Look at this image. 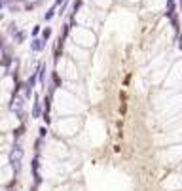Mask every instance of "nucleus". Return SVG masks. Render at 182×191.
Segmentation results:
<instances>
[{
    "label": "nucleus",
    "instance_id": "f257e3e1",
    "mask_svg": "<svg viewBox=\"0 0 182 191\" xmlns=\"http://www.w3.org/2000/svg\"><path fill=\"white\" fill-rule=\"evenodd\" d=\"M23 155H25V151H23V148L19 144H15L10 151V165H12V169L15 170V174L21 172V161H23Z\"/></svg>",
    "mask_w": 182,
    "mask_h": 191
},
{
    "label": "nucleus",
    "instance_id": "f03ea898",
    "mask_svg": "<svg viewBox=\"0 0 182 191\" xmlns=\"http://www.w3.org/2000/svg\"><path fill=\"white\" fill-rule=\"evenodd\" d=\"M23 106H25V99L19 97V95L15 93L13 99H12V104H10V110L15 112V114H19V112H23Z\"/></svg>",
    "mask_w": 182,
    "mask_h": 191
},
{
    "label": "nucleus",
    "instance_id": "7ed1b4c3",
    "mask_svg": "<svg viewBox=\"0 0 182 191\" xmlns=\"http://www.w3.org/2000/svg\"><path fill=\"white\" fill-rule=\"evenodd\" d=\"M32 176H34V185H40L42 184V176L38 172V157L32 159Z\"/></svg>",
    "mask_w": 182,
    "mask_h": 191
},
{
    "label": "nucleus",
    "instance_id": "20e7f679",
    "mask_svg": "<svg viewBox=\"0 0 182 191\" xmlns=\"http://www.w3.org/2000/svg\"><path fill=\"white\" fill-rule=\"evenodd\" d=\"M42 114H44V108H42V102L38 100V97H36V100H34V106H32V117L34 119H38V117H42Z\"/></svg>",
    "mask_w": 182,
    "mask_h": 191
},
{
    "label": "nucleus",
    "instance_id": "39448f33",
    "mask_svg": "<svg viewBox=\"0 0 182 191\" xmlns=\"http://www.w3.org/2000/svg\"><path fill=\"white\" fill-rule=\"evenodd\" d=\"M44 47H46V40L44 38H34L32 44H31V49L32 51H42Z\"/></svg>",
    "mask_w": 182,
    "mask_h": 191
},
{
    "label": "nucleus",
    "instance_id": "423d86ee",
    "mask_svg": "<svg viewBox=\"0 0 182 191\" xmlns=\"http://www.w3.org/2000/svg\"><path fill=\"white\" fill-rule=\"evenodd\" d=\"M169 19H171L173 29H175V34H180V21H178V15L173 13V15H169Z\"/></svg>",
    "mask_w": 182,
    "mask_h": 191
},
{
    "label": "nucleus",
    "instance_id": "0eeeda50",
    "mask_svg": "<svg viewBox=\"0 0 182 191\" xmlns=\"http://www.w3.org/2000/svg\"><path fill=\"white\" fill-rule=\"evenodd\" d=\"M173 13H176V2H175V0H167V12H165V15L169 17Z\"/></svg>",
    "mask_w": 182,
    "mask_h": 191
},
{
    "label": "nucleus",
    "instance_id": "6e6552de",
    "mask_svg": "<svg viewBox=\"0 0 182 191\" xmlns=\"http://www.w3.org/2000/svg\"><path fill=\"white\" fill-rule=\"evenodd\" d=\"M55 10H57V8H55V6H51V8H50L48 12H46L44 19H46V21H51V19H53V15H55Z\"/></svg>",
    "mask_w": 182,
    "mask_h": 191
},
{
    "label": "nucleus",
    "instance_id": "1a4fd4ad",
    "mask_svg": "<svg viewBox=\"0 0 182 191\" xmlns=\"http://www.w3.org/2000/svg\"><path fill=\"white\" fill-rule=\"evenodd\" d=\"M44 74H46V64L42 63L38 66V80H40V83H44Z\"/></svg>",
    "mask_w": 182,
    "mask_h": 191
},
{
    "label": "nucleus",
    "instance_id": "9d476101",
    "mask_svg": "<svg viewBox=\"0 0 182 191\" xmlns=\"http://www.w3.org/2000/svg\"><path fill=\"white\" fill-rule=\"evenodd\" d=\"M51 82H53L55 89H57V87H61V78H59V74H57V72H51Z\"/></svg>",
    "mask_w": 182,
    "mask_h": 191
},
{
    "label": "nucleus",
    "instance_id": "9b49d317",
    "mask_svg": "<svg viewBox=\"0 0 182 191\" xmlns=\"http://www.w3.org/2000/svg\"><path fill=\"white\" fill-rule=\"evenodd\" d=\"M42 38H44L46 42H48V40L51 38V29H50V27H46V29L42 30Z\"/></svg>",
    "mask_w": 182,
    "mask_h": 191
},
{
    "label": "nucleus",
    "instance_id": "f8f14e48",
    "mask_svg": "<svg viewBox=\"0 0 182 191\" xmlns=\"http://www.w3.org/2000/svg\"><path fill=\"white\" fill-rule=\"evenodd\" d=\"M13 38H15V42H17V44H21L23 40H25V32H21V30H17V32L13 34Z\"/></svg>",
    "mask_w": 182,
    "mask_h": 191
},
{
    "label": "nucleus",
    "instance_id": "ddd939ff",
    "mask_svg": "<svg viewBox=\"0 0 182 191\" xmlns=\"http://www.w3.org/2000/svg\"><path fill=\"white\" fill-rule=\"evenodd\" d=\"M0 64H2V66H10V64H12V57H10L8 53H4V59L0 61Z\"/></svg>",
    "mask_w": 182,
    "mask_h": 191
},
{
    "label": "nucleus",
    "instance_id": "4468645a",
    "mask_svg": "<svg viewBox=\"0 0 182 191\" xmlns=\"http://www.w3.org/2000/svg\"><path fill=\"white\" fill-rule=\"evenodd\" d=\"M21 134H25V125H21V127H19V129H15V133H13V136H15V138H19Z\"/></svg>",
    "mask_w": 182,
    "mask_h": 191
},
{
    "label": "nucleus",
    "instance_id": "2eb2a0df",
    "mask_svg": "<svg viewBox=\"0 0 182 191\" xmlns=\"http://www.w3.org/2000/svg\"><path fill=\"white\" fill-rule=\"evenodd\" d=\"M80 6H82V0H76V2H74V6H72V10H74L72 13H76V12L80 10Z\"/></svg>",
    "mask_w": 182,
    "mask_h": 191
},
{
    "label": "nucleus",
    "instance_id": "dca6fc26",
    "mask_svg": "<svg viewBox=\"0 0 182 191\" xmlns=\"http://www.w3.org/2000/svg\"><path fill=\"white\" fill-rule=\"evenodd\" d=\"M38 133H40V138H44L46 134H48V129H46V127H40V131H38Z\"/></svg>",
    "mask_w": 182,
    "mask_h": 191
},
{
    "label": "nucleus",
    "instance_id": "f3484780",
    "mask_svg": "<svg viewBox=\"0 0 182 191\" xmlns=\"http://www.w3.org/2000/svg\"><path fill=\"white\" fill-rule=\"evenodd\" d=\"M38 34H40V27H38V25H36V27H34V29H32V36H34V38H36V36H38Z\"/></svg>",
    "mask_w": 182,
    "mask_h": 191
},
{
    "label": "nucleus",
    "instance_id": "a211bd4d",
    "mask_svg": "<svg viewBox=\"0 0 182 191\" xmlns=\"http://www.w3.org/2000/svg\"><path fill=\"white\" fill-rule=\"evenodd\" d=\"M15 32H17V27L12 23V25H10V34H15Z\"/></svg>",
    "mask_w": 182,
    "mask_h": 191
},
{
    "label": "nucleus",
    "instance_id": "6ab92c4d",
    "mask_svg": "<svg viewBox=\"0 0 182 191\" xmlns=\"http://www.w3.org/2000/svg\"><path fill=\"white\" fill-rule=\"evenodd\" d=\"M176 38H178V45H180V49H182V32L176 34Z\"/></svg>",
    "mask_w": 182,
    "mask_h": 191
},
{
    "label": "nucleus",
    "instance_id": "aec40b11",
    "mask_svg": "<svg viewBox=\"0 0 182 191\" xmlns=\"http://www.w3.org/2000/svg\"><path fill=\"white\" fill-rule=\"evenodd\" d=\"M0 47H4V40H2V36H0Z\"/></svg>",
    "mask_w": 182,
    "mask_h": 191
},
{
    "label": "nucleus",
    "instance_id": "412c9836",
    "mask_svg": "<svg viewBox=\"0 0 182 191\" xmlns=\"http://www.w3.org/2000/svg\"><path fill=\"white\" fill-rule=\"evenodd\" d=\"M4 8V0H0V10H2Z\"/></svg>",
    "mask_w": 182,
    "mask_h": 191
},
{
    "label": "nucleus",
    "instance_id": "4be33fe9",
    "mask_svg": "<svg viewBox=\"0 0 182 191\" xmlns=\"http://www.w3.org/2000/svg\"><path fill=\"white\" fill-rule=\"evenodd\" d=\"M8 2H13V0H8ZM15 2H19V0H15Z\"/></svg>",
    "mask_w": 182,
    "mask_h": 191
},
{
    "label": "nucleus",
    "instance_id": "5701e85b",
    "mask_svg": "<svg viewBox=\"0 0 182 191\" xmlns=\"http://www.w3.org/2000/svg\"><path fill=\"white\" fill-rule=\"evenodd\" d=\"M180 10H182V0H180Z\"/></svg>",
    "mask_w": 182,
    "mask_h": 191
},
{
    "label": "nucleus",
    "instance_id": "b1692460",
    "mask_svg": "<svg viewBox=\"0 0 182 191\" xmlns=\"http://www.w3.org/2000/svg\"><path fill=\"white\" fill-rule=\"evenodd\" d=\"M38 2H42V0H38Z\"/></svg>",
    "mask_w": 182,
    "mask_h": 191
}]
</instances>
